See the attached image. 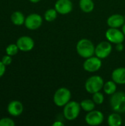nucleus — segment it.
Masks as SVG:
<instances>
[{
	"instance_id": "nucleus-8",
	"label": "nucleus",
	"mask_w": 125,
	"mask_h": 126,
	"mask_svg": "<svg viewBox=\"0 0 125 126\" xmlns=\"http://www.w3.org/2000/svg\"><path fill=\"white\" fill-rule=\"evenodd\" d=\"M102 59L97 56H91L90 58H85V61L83 62V69L88 72H96L99 70L102 67Z\"/></svg>"
},
{
	"instance_id": "nucleus-26",
	"label": "nucleus",
	"mask_w": 125,
	"mask_h": 126,
	"mask_svg": "<svg viewBox=\"0 0 125 126\" xmlns=\"http://www.w3.org/2000/svg\"><path fill=\"white\" fill-rule=\"evenodd\" d=\"M6 72V66L2 63L1 61H0V78L4 75Z\"/></svg>"
},
{
	"instance_id": "nucleus-11",
	"label": "nucleus",
	"mask_w": 125,
	"mask_h": 126,
	"mask_svg": "<svg viewBox=\"0 0 125 126\" xmlns=\"http://www.w3.org/2000/svg\"><path fill=\"white\" fill-rule=\"evenodd\" d=\"M16 44L20 51L27 52L33 49L35 47V41L30 36L23 35L18 38Z\"/></svg>"
},
{
	"instance_id": "nucleus-19",
	"label": "nucleus",
	"mask_w": 125,
	"mask_h": 126,
	"mask_svg": "<svg viewBox=\"0 0 125 126\" xmlns=\"http://www.w3.org/2000/svg\"><path fill=\"white\" fill-rule=\"evenodd\" d=\"M104 92L108 95H112L116 92H117V83H116L113 80H108L104 83L103 86Z\"/></svg>"
},
{
	"instance_id": "nucleus-23",
	"label": "nucleus",
	"mask_w": 125,
	"mask_h": 126,
	"mask_svg": "<svg viewBox=\"0 0 125 126\" xmlns=\"http://www.w3.org/2000/svg\"><path fill=\"white\" fill-rule=\"evenodd\" d=\"M92 100L96 103V105H101L104 103L105 97L101 92H97L92 94Z\"/></svg>"
},
{
	"instance_id": "nucleus-29",
	"label": "nucleus",
	"mask_w": 125,
	"mask_h": 126,
	"mask_svg": "<svg viewBox=\"0 0 125 126\" xmlns=\"http://www.w3.org/2000/svg\"><path fill=\"white\" fill-rule=\"evenodd\" d=\"M29 1L32 3H38V2L41 1V0H29Z\"/></svg>"
},
{
	"instance_id": "nucleus-25",
	"label": "nucleus",
	"mask_w": 125,
	"mask_h": 126,
	"mask_svg": "<svg viewBox=\"0 0 125 126\" xmlns=\"http://www.w3.org/2000/svg\"><path fill=\"white\" fill-rule=\"evenodd\" d=\"M2 61V63L5 65V66H8L12 63V56L8 55L6 54V55H4L1 60Z\"/></svg>"
},
{
	"instance_id": "nucleus-16",
	"label": "nucleus",
	"mask_w": 125,
	"mask_h": 126,
	"mask_svg": "<svg viewBox=\"0 0 125 126\" xmlns=\"http://www.w3.org/2000/svg\"><path fill=\"white\" fill-rule=\"evenodd\" d=\"M26 17L21 11H14L10 16L11 21L15 26H21L24 24Z\"/></svg>"
},
{
	"instance_id": "nucleus-5",
	"label": "nucleus",
	"mask_w": 125,
	"mask_h": 126,
	"mask_svg": "<svg viewBox=\"0 0 125 126\" xmlns=\"http://www.w3.org/2000/svg\"><path fill=\"white\" fill-rule=\"evenodd\" d=\"M103 78L99 75H93L89 77L85 83V89L87 92L94 94L97 92H100L103 89L104 86Z\"/></svg>"
},
{
	"instance_id": "nucleus-22",
	"label": "nucleus",
	"mask_w": 125,
	"mask_h": 126,
	"mask_svg": "<svg viewBox=\"0 0 125 126\" xmlns=\"http://www.w3.org/2000/svg\"><path fill=\"white\" fill-rule=\"evenodd\" d=\"M18 51H19V49H18L16 44H10L5 49L6 54L8 55H10V56L15 55L18 53Z\"/></svg>"
},
{
	"instance_id": "nucleus-24",
	"label": "nucleus",
	"mask_w": 125,
	"mask_h": 126,
	"mask_svg": "<svg viewBox=\"0 0 125 126\" xmlns=\"http://www.w3.org/2000/svg\"><path fill=\"white\" fill-rule=\"evenodd\" d=\"M15 122L10 117H3L0 119V126H14Z\"/></svg>"
},
{
	"instance_id": "nucleus-30",
	"label": "nucleus",
	"mask_w": 125,
	"mask_h": 126,
	"mask_svg": "<svg viewBox=\"0 0 125 126\" xmlns=\"http://www.w3.org/2000/svg\"><path fill=\"white\" fill-rule=\"evenodd\" d=\"M122 32H123V33H124V35H125V24L122 27Z\"/></svg>"
},
{
	"instance_id": "nucleus-15",
	"label": "nucleus",
	"mask_w": 125,
	"mask_h": 126,
	"mask_svg": "<svg viewBox=\"0 0 125 126\" xmlns=\"http://www.w3.org/2000/svg\"><path fill=\"white\" fill-rule=\"evenodd\" d=\"M111 78L117 84H125V67H119L115 69L111 74Z\"/></svg>"
},
{
	"instance_id": "nucleus-28",
	"label": "nucleus",
	"mask_w": 125,
	"mask_h": 126,
	"mask_svg": "<svg viewBox=\"0 0 125 126\" xmlns=\"http://www.w3.org/2000/svg\"><path fill=\"white\" fill-rule=\"evenodd\" d=\"M64 123L61 122L60 120H56L55 123H52V126H63Z\"/></svg>"
},
{
	"instance_id": "nucleus-14",
	"label": "nucleus",
	"mask_w": 125,
	"mask_h": 126,
	"mask_svg": "<svg viewBox=\"0 0 125 126\" xmlns=\"http://www.w3.org/2000/svg\"><path fill=\"white\" fill-rule=\"evenodd\" d=\"M125 23V16L121 14H113L107 19V24L111 28L122 27Z\"/></svg>"
},
{
	"instance_id": "nucleus-9",
	"label": "nucleus",
	"mask_w": 125,
	"mask_h": 126,
	"mask_svg": "<svg viewBox=\"0 0 125 126\" xmlns=\"http://www.w3.org/2000/svg\"><path fill=\"white\" fill-rule=\"evenodd\" d=\"M112 50L113 47L111 42L108 41H102L95 47V55L100 59H105L111 55Z\"/></svg>"
},
{
	"instance_id": "nucleus-13",
	"label": "nucleus",
	"mask_w": 125,
	"mask_h": 126,
	"mask_svg": "<svg viewBox=\"0 0 125 126\" xmlns=\"http://www.w3.org/2000/svg\"><path fill=\"white\" fill-rule=\"evenodd\" d=\"M7 111L11 116L18 117L21 115L24 111V106L19 100H12L8 103Z\"/></svg>"
},
{
	"instance_id": "nucleus-12",
	"label": "nucleus",
	"mask_w": 125,
	"mask_h": 126,
	"mask_svg": "<svg viewBox=\"0 0 125 126\" xmlns=\"http://www.w3.org/2000/svg\"><path fill=\"white\" fill-rule=\"evenodd\" d=\"M55 8L59 14L67 15L73 10V3L71 0H57Z\"/></svg>"
},
{
	"instance_id": "nucleus-31",
	"label": "nucleus",
	"mask_w": 125,
	"mask_h": 126,
	"mask_svg": "<svg viewBox=\"0 0 125 126\" xmlns=\"http://www.w3.org/2000/svg\"></svg>"
},
{
	"instance_id": "nucleus-18",
	"label": "nucleus",
	"mask_w": 125,
	"mask_h": 126,
	"mask_svg": "<svg viewBox=\"0 0 125 126\" xmlns=\"http://www.w3.org/2000/svg\"><path fill=\"white\" fill-rule=\"evenodd\" d=\"M108 124L110 126H120L122 124V118L119 113L114 112L108 117Z\"/></svg>"
},
{
	"instance_id": "nucleus-20",
	"label": "nucleus",
	"mask_w": 125,
	"mask_h": 126,
	"mask_svg": "<svg viewBox=\"0 0 125 126\" xmlns=\"http://www.w3.org/2000/svg\"><path fill=\"white\" fill-rule=\"evenodd\" d=\"M80 106L83 111L86 112H89L95 109L96 103L93 101V100L85 99L80 102Z\"/></svg>"
},
{
	"instance_id": "nucleus-4",
	"label": "nucleus",
	"mask_w": 125,
	"mask_h": 126,
	"mask_svg": "<svg viewBox=\"0 0 125 126\" xmlns=\"http://www.w3.org/2000/svg\"><path fill=\"white\" fill-rule=\"evenodd\" d=\"M71 92L69 89L66 87L59 88L55 92L53 96L54 103L58 107H63L71 100Z\"/></svg>"
},
{
	"instance_id": "nucleus-10",
	"label": "nucleus",
	"mask_w": 125,
	"mask_h": 126,
	"mask_svg": "<svg viewBox=\"0 0 125 126\" xmlns=\"http://www.w3.org/2000/svg\"><path fill=\"white\" fill-rule=\"evenodd\" d=\"M105 117L102 111L98 110H93L88 112L85 115V123L91 126H97L101 125L104 121Z\"/></svg>"
},
{
	"instance_id": "nucleus-3",
	"label": "nucleus",
	"mask_w": 125,
	"mask_h": 126,
	"mask_svg": "<svg viewBox=\"0 0 125 126\" xmlns=\"http://www.w3.org/2000/svg\"><path fill=\"white\" fill-rule=\"evenodd\" d=\"M81 109L80 103L74 100H70L66 105L63 106V114L66 120L72 121L79 117Z\"/></svg>"
},
{
	"instance_id": "nucleus-7",
	"label": "nucleus",
	"mask_w": 125,
	"mask_h": 126,
	"mask_svg": "<svg viewBox=\"0 0 125 126\" xmlns=\"http://www.w3.org/2000/svg\"><path fill=\"white\" fill-rule=\"evenodd\" d=\"M43 24V18L38 13H30L24 21V26L29 30H35L40 28Z\"/></svg>"
},
{
	"instance_id": "nucleus-2",
	"label": "nucleus",
	"mask_w": 125,
	"mask_h": 126,
	"mask_svg": "<svg viewBox=\"0 0 125 126\" xmlns=\"http://www.w3.org/2000/svg\"><path fill=\"white\" fill-rule=\"evenodd\" d=\"M110 106L114 112L119 114L125 113V93L123 92H116L111 95Z\"/></svg>"
},
{
	"instance_id": "nucleus-27",
	"label": "nucleus",
	"mask_w": 125,
	"mask_h": 126,
	"mask_svg": "<svg viewBox=\"0 0 125 126\" xmlns=\"http://www.w3.org/2000/svg\"><path fill=\"white\" fill-rule=\"evenodd\" d=\"M124 44H123V43H119V44H116V50L117 51H119V52H122L123 49H124Z\"/></svg>"
},
{
	"instance_id": "nucleus-17",
	"label": "nucleus",
	"mask_w": 125,
	"mask_h": 126,
	"mask_svg": "<svg viewBox=\"0 0 125 126\" xmlns=\"http://www.w3.org/2000/svg\"><path fill=\"white\" fill-rule=\"evenodd\" d=\"M79 6L83 12L89 13L94 9V2L93 0H80Z\"/></svg>"
},
{
	"instance_id": "nucleus-6",
	"label": "nucleus",
	"mask_w": 125,
	"mask_h": 126,
	"mask_svg": "<svg viewBox=\"0 0 125 126\" xmlns=\"http://www.w3.org/2000/svg\"><path fill=\"white\" fill-rule=\"evenodd\" d=\"M105 38L111 44H117L124 42L125 36L122 30H120L119 28L109 27L105 32Z\"/></svg>"
},
{
	"instance_id": "nucleus-1",
	"label": "nucleus",
	"mask_w": 125,
	"mask_h": 126,
	"mask_svg": "<svg viewBox=\"0 0 125 126\" xmlns=\"http://www.w3.org/2000/svg\"><path fill=\"white\" fill-rule=\"evenodd\" d=\"M95 47L91 41L87 38H82L77 42L76 50L81 58H88L95 55Z\"/></svg>"
},
{
	"instance_id": "nucleus-21",
	"label": "nucleus",
	"mask_w": 125,
	"mask_h": 126,
	"mask_svg": "<svg viewBox=\"0 0 125 126\" xmlns=\"http://www.w3.org/2000/svg\"><path fill=\"white\" fill-rule=\"evenodd\" d=\"M57 14L58 13L57 12L55 8H50L46 10V12L44 13L43 17L46 21L52 22V21H54L57 18Z\"/></svg>"
}]
</instances>
